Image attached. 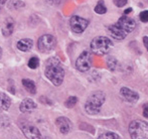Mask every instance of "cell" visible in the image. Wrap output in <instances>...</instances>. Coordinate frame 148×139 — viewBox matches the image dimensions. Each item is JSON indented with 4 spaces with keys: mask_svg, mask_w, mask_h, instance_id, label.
Returning a JSON list of instances; mask_svg holds the SVG:
<instances>
[{
    "mask_svg": "<svg viewBox=\"0 0 148 139\" xmlns=\"http://www.w3.org/2000/svg\"><path fill=\"white\" fill-rule=\"evenodd\" d=\"M25 6V3L22 0H10L7 3V7L9 9H20Z\"/></svg>",
    "mask_w": 148,
    "mask_h": 139,
    "instance_id": "18",
    "label": "cell"
},
{
    "mask_svg": "<svg viewBox=\"0 0 148 139\" xmlns=\"http://www.w3.org/2000/svg\"><path fill=\"white\" fill-rule=\"evenodd\" d=\"M89 25V20L85 19L84 17H81L78 15H74L70 19V26L71 29L75 34H82L86 30Z\"/></svg>",
    "mask_w": 148,
    "mask_h": 139,
    "instance_id": "7",
    "label": "cell"
},
{
    "mask_svg": "<svg viewBox=\"0 0 148 139\" xmlns=\"http://www.w3.org/2000/svg\"><path fill=\"white\" fill-rule=\"evenodd\" d=\"M57 45V39L51 34H43L37 40V49L41 53H49Z\"/></svg>",
    "mask_w": 148,
    "mask_h": 139,
    "instance_id": "5",
    "label": "cell"
},
{
    "mask_svg": "<svg viewBox=\"0 0 148 139\" xmlns=\"http://www.w3.org/2000/svg\"><path fill=\"white\" fill-rule=\"evenodd\" d=\"M131 11H132V8H127V9H126V10H125V11H124L125 15H126V14H128V13H130Z\"/></svg>",
    "mask_w": 148,
    "mask_h": 139,
    "instance_id": "30",
    "label": "cell"
},
{
    "mask_svg": "<svg viewBox=\"0 0 148 139\" xmlns=\"http://www.w3.org/2000/svg\"><path fill=\"white\" fill-rule=\"evenodd\" d=\"M60 1L62 0H47V2L49 4H53V5H58V4L60 3Z\"/></svg>",
    "mask_w": 148,
    "mask_h": 139,
    "instance_id": "27",
    "label": "cell"
},
{
    "mask_svg": "<svg viewBox=\"0 0 148 139\" xmlns=\"http://www.w3.org/2000/svg\"><path fill=\"white\" fill-rule=\"evenodd\" d=\"M45 77L53 83L55 86H60L64 79V70L58 58H51L45 63Z\"/></svg>",
    "mask_w": 148,
    "mask_h": 139,
    "instance_id": "1",
    "label": "cell"
},
{
    "mask_svg": "<svg viewBox=\"0 0 148 139\" xmlns=\"http://www.w3.org/2000/svg\"><path fill=\"white\" fill-rule=\"evenodd\" d=\"M2 53H3V51H2V47H0V59L2 58Z\"/></svg>",
    "mask_w": 148,
    "mask_h": 139,
    "instance_id": "31",
    "label": "cell"
},
{
    "mask_svg": "<svg viewBox=\"0 0 148 139\" xmlns=\"http://www.w3.org/2000/svg\"><path fill=\"white\" fill-rule=\"evenodd\" d=\"M129 134L132 139H148V123L141 120L132 121L129 125Z\"/></svg>",
    "mask_w": 148,
    "mask_h": 139,
    "instance_id": "4",
    "label": "cell"
},
{
    "mask_svg": "<svg viewBox=\"0 0 148 139\" xmlns=\"http://www.w3.org/2000/svg\"><path fill=\"white\" fill-rule=\"evenodd\" d=\"M116 24H117L121 29L124 30L126 34H129V32L133 31V30L135 29V27H136V22H135V20L133 19V18H130L126 15L121 16Z\"/></svg>",
    "mask_w": 148,
    "mask_h": 139,
    "instance_id": "9",
    "label": "cell"
},
{
    "mask_svg": "<svg viewBox=\"0 0 148 139\" xmlns=\"http://www.w3.org/2000/svg\"><path fill=\"white\" fill-rule=\"evenodd\" d=\"M106 63H107L108 69H109L110 71H112V72L117 69L118 62H117V60H116L114 57H109L107 59V61H106Z\"/></svg>",
    "mask_w": 148,
    "mask_h": 139,
    "instance_id": "19",
    "label": "cell"
},
{
    "mask_svg": "<svg viewBox=\"0 0 148 139\" xmlns=\"http://www.w3.org/2000/svg\"><path fill=\"white\" fill-rule=\"evenodd\" d=\"M139 18L142 22H148V10H143L139 14Z\"/></svg>",
    "mask_w": 148,
    "mask_h": 139,
    "instance_id": "24",
    "label": "cell"
},
{
    "mask_svg": "<svg viewBox=\"0 0 148 139\" xmlns=\"http://www.w3.org/2000/svg\"><path fill=\"white\" fill-rule=\"evenodd\" d=\"M14 26H15V21L12 17H6L4 20L3 26H2V34L4 36H10L13 34Z\"/></svg>",
    "mask_w": 148,
    "mask_h": 139,
    "instance_id": "14",
    "label": "cell"
},
{
    "mask_svg": "<svg viewBox=\"0 0 148 139\" xmlns=\"http://www.w3.org/2000/svg\"><path fill=\"white\" fill-rule=\"evenodd\" d=\"M22 133L28 139H41V133L35 126L30 125L27 122H22L19 124Z\"/></svg>",
    "mask_w": 148,
    "mask_h": 139,
    "instance_id": "8",
    "label": "cell"
},
{
    "mask_svg": "<svg viewBox=\"0 0 148 139\" xmlns=\"http://www.w3.org/2000/svg\"><path fill=\"white\" fill-rule=\"evenodd\" d=\"M37 107L36 103L30 98H26L20 103L19 105V110L21 113H28V112H31L33 110H35Z\"/></svg>",
    "mask_w": 148,
    "mask_h": 139,
    "instance_id": "13",
    "label": "cell"
},
{
    "mask_svg": "<svg viewBox=\"0 0 148 139\" xmlns=\"http://www.w3.org/2000/svg\"><path fill=\"white\" fill-rule=\"evenodd\" d=\"M7 2V0H0V10H1V8H2V6L4 5V4Z\"/></svg>",
    "mask_w": 148,
    "mask_h": 139,
    "instance_id": "29",
    "label": "cell"
},
{
    "mask_svg": "<svg viewBox=\"0 0 148 139\" xmlns=\"http://www.w3.org/2000/svg\"><path fill=\"white\" fill-rule=\"evenodd\" d=\"M77 103H78V98L75 96H72V97H69V98L66 99L64 105H66V108H73V107H75V105H76Z\"/></svg>",
    "mask_w": 148,
    "mask_h": 139,
    "instance_id": "23",
    "label": "cell"
},
{
    "mask_svg": "<svg viewBox=\"0 0 148 139\" xmlns=\"http://www.w3.org/2000/svg\"><path fill=\"white\" fill-rule=\"evenodd\" d=\"M108 31H109L110 35H111L113 38L119 39V40H120V39H124L125 37L127 36V34H126L123 29H121L116 23L110 25L109 27H108Z\"/></svg>",
    "mask_w": 148,
    "mask_h": 139,
    "instance_id": "12",
    "label": "cell"
},
{
    "mask_svg": "<svg viewBox=\"0 0 148 139\" xmlns=\"http://www.w3.org/2000/svg\"><path fill=\"white\" fill-rule=\"evenodd\" d=\"M17 49L20 51H24V53H27L33 47V41L30 38H22L20 40H18L17 45H16Z\"/></svg>",
    "mask_w": 148,
    "mask_h": 139,
    "instance_id": "15",
    "label": "cell"
},
{
    "mask_svg": "<svg viewBox=\"0 0 148 139\" xmlns=\"http://www.w3.org/2000/svg\"><path fill=\"white\" fill-rule=\"evenodd\" d=\"M94 11L98 14H105L106 12H107V7H106L105 4H104V1L101 0V1L98 2V4L95 6V8H94Z\"/></svg>",
    "mask_w": 148,
    "mask_h": 139,
    "instance_id": "20",
    "label": "cell"
},
{
    "mask_svg": "<svg viewBox=\"0 0 148 139\" xmlns=\"http://www.w3.org/2000/svg\"><path fill=\"white\" fill-rule=\"evenodd\" d=\"M143 43H144L145 47H146V49L148 51V37H147V36H144V37H143Z\"/></svg>",
    "mask_w": 148,
    "mask_h": 139,
    "instance_id": "28",
    "label": "cell"
},
{
    "mask_svg": "<svg viewBox=\"0 0 148 139\" xmlns=\"http://www.w3.org/2000/svg\"><path fill=\"white\" fill-rule=\"evenodd\" d=\"M11 106V100L10 98L4 93L0 94V110L3 111H7Z\"/></svg>",
    "mask_w": 148,
    "mask_h": 139,
    "instance_id": "17",
    "label": "cell"
},
{
    "mask_svg": "<svg viewBox=\"0 0 148 139\" xmlns=\"http://www.w3.org/2000/svg\"><path fill=\"white\" fill-rule=\"evenodd\" d=\"M98 139H122L120 135H118L117 133L114 132H105L102 135H100V137Z\"/></svg>",
    "mask_w": 148,
    "mask_h": 139,
    "instance_id": "21",
    "label": "cell"
},
{
    "mask_svg": "<svg viewBox=\"0 0 148 139\" xmlns=\"http://www.w3.org/2000/svg\"><path fill=\"white\" fill-rule=\"evenodd\" d=\"M120 96L122 97L124 100L128 101L130 103H135L138 101L139 95L135 91L131 90V89L127 88V87H123L120 90Z\"/></svg>",
    "mask_w": 148,
    "mask_h": 139,
    "instance_id": "11",
    "label": "cell"
},
{
    "mask_svg": "<svg viewBox=\"0 0 148 139\" xmlns=\"http://www.w3.org/2000/svg\"><path fill=\"white\" fill-rule=\"evenodd\" d=\"M22 86L24 87L26 91L30 94L34 95L36 93V86H35V83L33 82L30 79H23L22 80Z\"/></svg>",
    "mask_w": 148,
    "mask_h": 139,
    "instance_id": "16",
    "label": "cell"
},
{
    "mask_svg": "<svg viewBox=\"0 0 148 139\" xmlns=\"http://www.w3.org/2000/svg\"><path fill=\"white\" fill-rule=\"evenodd\" d=\"M92 67V53L90 51H84L78 57L76 61V68L82 73L88 72Z\"/></svg>",
    "mask_w": 148,
    "mask_h": 139,
    "instance_id": "6",
    "label": "cell"
},
{
    "mask_svg": "<svg viewBox=\"0 0 148 139\" xmlns=\"http://www.w3.org/2000/svg\"><path fill=\"white\" fill-rule=\"evenodd\" d=\"M27 66H28V68H29V69H31V70L37 69V67L39 66V60H38V58H36V57L30 58V59L28 60Z\"/></svg>",
    "mask_w": 148,
    "mask_h": 139,
    "instance_id": "22",
    "label": "cell"
},
{
    "mask_svg": "<svg viewBox=\"0 0 148 139\" xmlns=\"http://www.w3.org/2000/svg\"><path fill=\"white\" fill-rule=\"evenodd\" d=\"M143 116L145 118H148V104H145L143 106Z\"/></svg>",
    "mask_w": 148,
    "mask_h": 139,
    "instance_id": "26",
    "label": "cell"
},
{
    "mask_svg": "<svg viewBox=\"0 0 148 139\" xmlns=\"http://www.w3.org/2000/svg\"><path fill=\"white\" fill-rule=\"evenodd\" d=\"M106 100V95L102 91H97L88 97L85 103V111L89 115H97L101 111V108Z\"/></svg>",
    "mask_w": 148,
    "mask_h": 139,
    "instance_id": "2",
    "label": "cell"
},
{
    "mask_svg": "<svg viewBox=\"0 0 148 139\" xmlns=\"http://www.w3.org/2000/svg\"><path fill=\"white\" fill-rule=\"evenodd\" d=\"M127 1L128 0H113L114 4H115L117 7H123L127 4Z\"/></svg>",
    "mask_w": 148,
    "mask_h": 139,
    "instance_id": "25",
    "label": "cell"
},
{
    "mask_svg": "<svg viewBox=\"0 0 148 139\" xmlns=\"http://www.w3.org/2000/svg\"><path fill=\"white\" fill-rule=\"evenodd\" d=\"M56 125L58 126L62 134H68L72 130V122L66 117H59L56 120Z\"/></svg>",
    "mask_w": 148,
    "mask_h": 139,
    "instance_id": "10",
    "label": "cell"
},
{
    "mask_svg": "<svg viewBox=\"0 0 148 139\" xmlns=\"http://www.w3.org/2000/svg\"><path fill=\"white\" fill-rule=\"evenodd\" d=\"M113 42L107 36H97L91 41V51L98 55H104L109 53Z\"/></svg>",
    "mask_w": 148,
    "mask_h": 139,
    "instance_id": "3",
    "label": "cell"
}]
</instances>
